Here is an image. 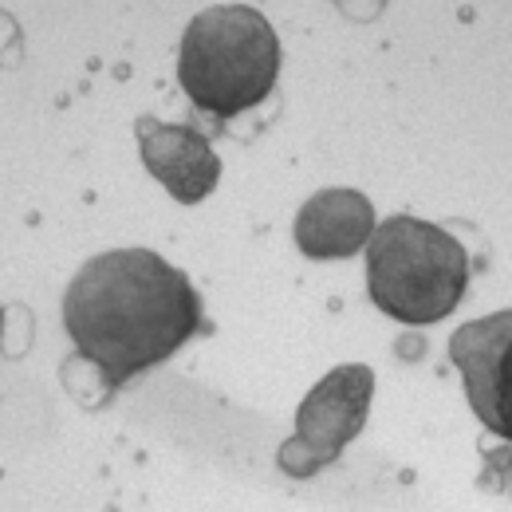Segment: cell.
Masks as SVG:
<instances>
[{
  "label": "cell",
  "mask_w": 512,
  "mask_h": 512,
  "mask_svg": "<svg viewBox=\"0 0 512 512\" xmlns=\"http://www.w3.org/2000/svg\"><path fill=\"white\" fill-rule=\"evenodd\" d=\"M64 327L107 390L166 363L205 327L190 276L150 249L91 256L67 284Z\"/></svg>",
  "instance_id": "obj_1"
},
{
  "label": "cell",
  "mask_w": 512,
  "mask_h": 512,
  "mask_svg": "<svg viewBox=\"0 0 512 512\" xmlns=\"http://www.w3.org/2000/svg\"><path fill=\"white\" fill-rule=\"evenodd\" d=\"M280 40L268 16L249 4H213L182 36L178 79L197 111L233 119L264 103L276 87Z\"/></svg>",
  "instance_id": "obj_2"
},
{
  "label": "cell",
  "mask_w": 512,
  "mask_h": 512,
  "mask_svg": "<svg viewBox=\"0 0 512 512\" xmlns=\"http://www.w3.org/2000/svg\"><path fill=\"white\" fill-rule=\"evenodd\" d=\"M469 284V256L446 229L418 217H386L367 245V288L390 320L426 327L446 320Z\"/></svg>",
  "instance_id": "obj_3"
},
{
  "label": "cell",
  "mask_w": 512,
  "mask_h": 512,
  "mask_svg": "<svg viewBox=\"0 0 512 512\" xmlns=\"http://www.w3.org/2000/svg\"><path fill=\"white\" fill-rule=\"evenodd\" d=\"M375 394V371L367 363L335 367L312 386V394L296 410V434L280 446V469L292 477H312L323 465H331L351 438L367 426Z\"/></svg>",
  "instance_id": "obj_4"
},
{
  "label": "cell",
  "mask_w": 512,
  "mask_h": 512,
  "mask_svg": "<svg viewBox=\"0 0 512 512\" xmlns=\"http://www.w3.org/2000/svg\"><path fill=\"white\" fill-rule=\"evenodd\" d=\"M449 363L465 379L477 422L512 446V308L461 323L449 335Z\"/></svg>",
  "instance_id": "obj_5"
},
{
  "label": "cell",
  "mask_w": 512,
  "mask_h": 512,
  "mask_svg": "<svg viewBox=\"0 0 512 512\" xmlns=\"http://www.w3.org/2000/svg\"><path fill=\"white\" fill-rule=\"evenodd\" d=\"M134 134H138L146 170L170 190V197H178L182 205H197L213 193L217 178H221V158L213 154V146L201 130L158 123V119L142 115L134 123Z\"/></svg>",
  "instance_id": "obj_6"
},
{
  "label": "cell",
  "mask_w": 512,
  "mask_h": 512,
  "mask_svg": "<svg viewBox=\"0 0 512 512\" xmlns=\"http://www.w3.org/2000/svg\"><path fill=\"white\" fill-rule=\"evenodd\" d=\"M375 205L359 190H320L296 213L292 237L300 253L312 260L355 256L375 237Z\"/></svg>",
  "instance_id": "obj_7"
}]
</instances>
